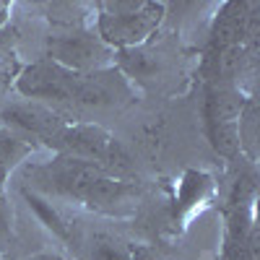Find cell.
I'll use <instances>...</instances> for the list:
<instances>
[{
  "label": "cell",
  "mask_w": 260,
  "mask_h": 260,
  "mask_svg": "<svg viewBox=\"0 0 260 260\" xmlns=\"http://www.w3.org/2000/svg\"><path fill=\"white\" fill-rule=\"evenodd\" d=\"M96 8L99 39L120 50L141 47L164 18V6L151 0H115V3H99Z\"/></svg>",
  "instance_id": "obj_1"
},
{
  "label": "cell",
  "mask_w": 260,
  "mask_h": 260,
  "mask_svg": "<svg viewBox=\"0 0 260 260\" xmlns=\"http://www.w3.org/2000/svg\"><path fill=\"white\" fill-rule=\"evenodd\" d=\"M29 177H34L37 182H42L45 190H52L57 195H65V198H78L86 201L89 190L107 177L102 167L83 161V159H73V156H57L55 161L39 164L29 169Z\"/></svg>",
  "instance_id": "obj_2"
},
{
  "label": "cell",
  "mask_w": 260,
  "mask_h": 260,
  "mask_svg": "<svg viewBox=\"0 0 260 260\" xmlns=\"http://www.w3.org/2000/svg\"><path fill=\"white\" fill-rule=\"evenodd\" d=\"M245 107V96L229 83H213L208 91V138L213 148L221 156H234L240 151V138H237V120Z\"/></svg>",
  "instance_id": "obj_3"
},
{
  "label": "cell",
  "mask_w": 260,
  "mask_h": 260,
  "mask_svg": "<svg viewBox=\"0 0 260 260\" xmlns=\"http://www.w3.org/2000/svg\"><path fill=\"white\" fill-rule=\"evenodd\" d=\"M50 55H52V62L62 65V68H68V71L91 73V71H102L104 65L112 60L115 52H112L110 45H104L99 39V34L78 29V31L52 37Z\"/></svg>",
  "instance_id": "obj_4"
},
{
  "label": "cell",
  "mask_w": 260,
  "mask_h": 260,
  "mask_svg": "<svg viewBox=\"0 0 260 260\" xmlns=\"http://www.w3.org/2000/svg\"><path fill=\"white\" fill-rule=\"evenodd\" d=\"M50 148H55L60 156L91 161V164L102 167V172H104V164L117 151V143L112 141L110 133H104L96 125H65L52 138Z\"/></svg>",
  "instance_id": "obj_5"
},
{
  "label": "cell",
  "mask_w": 260,
  "mask_h": 260,
  "mask_svg": "<svg viewBox=\"0 0 260 260\" xmlns=\"http://www.w3.org/2000/svg\"><path fill=\"white\" fill-rule=\"evenodd\" d=\"M76 71H68L57 62H37L18 76V91L29 99H50V102H73L76 96Z\"/></svg>",
  "instance_id": "obj_6"
},
{
  "label": "cell",
  "mask_w": 260,
  "mask_h": 260,
  "mask_svg": "<svg viewBox=\"0 0 260 260\" xmlns=\"http://www.w3.org/2000/svg\"><path fill=\"white\" fill-rule=\"evenodd\" d=\"M130 99L127 76L117 68H102L91 73H81L76 83L73 102L86 107H115Z\"/></svg>",
  "instance_id": "obj_7"
},
{
  "label": "cell",
  "mask_w": 260,
  "mask_h": 260,
  "mask_svg": "<svg viewBox=\"0 0 260 260\" xmlns=\"http://www.w3.org/2000/svg\"><path fill=\"white\" fill-rule=\"evenodd\" d=\"M3 120L8 125H13L18 133H24L29 138H37L42 143H52V138L60 133V130L68 125L57 112L47 110V107H42V104H11L8 110L3 112Z\"/></svg>",
  "instance_id": "obj_8"
},
{
  "label": "cell",
  "mask_w": 260,
  "mask_h": 260,
  "mask_svg": "<svg viewBox=\"0 0 260 260\" xmlns=\"http://www.w3.org/2000/svg\"><path fill=\"white\" fill-rule=\"evenodd\" d=\"M29 154H31V143L24 136L0 127V180H3L16 164L24 161Z\"/></svg>",
  "instance_id": "obj_9"
},
{
  "label": "cell",
  "mask_w": 260,
  "mask_h": 260,
  "mask_svg": "<svg viewBox=\"0 0 260 260\" xmlns=\"http://www.w3.org/2000/svg\"><path fill=\"white\" fill-rule=\"evenodd\" d=\"M257 102L245 99V107L237 120V138H240V148H245L250 159L257 156Z\"/></svg>",
  "instance_id": "obj_10"
},
{
  "label": "cell",
  "mask_w": 260,
  "mask_h": 260,
  "mask_svg": "<svg viewBox=\"0 0 260 260\" xmlns=\"http://www.w3.org/2000/svg\"><path fill=\"white\" fill-rule=\"evenodd\" d=\"M24 198H26V203H29V208L31 211H37V216L42 221H45L57 237H62V240H68V229L62 226V221H60V216L55 213V208H52V203H47V201H42L39 195H34V192H29V190H24Z\"/></svg>",
  "instance_id": "obj_11"
},
{
  "label": "cell",
  "mask_w": 260,
  "mask_h": 260,
  "mask_svg": "<svg viewBox=\"0 0 260 260\" xmlns=\"http://www.w3.org/2000/svg\"><path fill=\"white\" fill-rule=\"evenodd\" d=\"M89 260H133L130 250H125L120 242L110 240V237H96L91 242Z\"/></svg>",
  "instance_id": "obj_12"
},
{
  "label": "cell",
  "mask_w": 260,
  "mask_h": 260,
  "mask_svg": "<svg viewBox=\"0 0 260 260\" xmlns=\"http://www.w3.org/2000/svg\"><path fill=\"white\" fill-rule=\"evenodd\" d=\"M221 260H257L255 257V229L250 232L247 240H234V237H224V250Z\"/></svg>",
  "instance_id": "obj_13"
},
{
  "label": "cell",
  "mask_w": 260,
  "mask_h": 260,
  "mask_svg": "<svg viewBox=\"0 0 260 260\" xmlns=\"http://www.w3.org/2000/svg\"><path fill=\"white\" fill-rule=\"evenodd\" d=\"M8 237H11V208L6 198L0 195V250L8 245Z\"/></svg>",
  "instance_id": "obj_14"
},
{
  "label": "cell",
  "mask_w": 260,
  "mask_h": 260,
  "mask_svg": "<svg viewBox=\"0 0 260 260\" xmlns=\"http://www.w3.org/2000/svg\"><path fill=\"white\" fill-rule=\"evenodd\" d=\"M6 18H8V3L0 0V24H6Z\"/></svg>",
  "instance_id": "obj_15"
},
{
  "label": "cell",
  "mask_w": 260,
  "mask_h": 260,
  "mask_svg": "<svg viewBox=\"0 0 260 260\" xmlns=\"http://www.w3.org/2000/svg\"><path fill=\"white\" fill-rule=\"evenodd\" d=\"M133 260H146V255H143V252H136V255H133Z\"/></svg>",
  "instance_id": "obj_16"
},
{
  "label": "cell",
  "mask_w": 260,
  "mask_h": 260,
  "mask_svg": "<svg viewBox=\"0 0 260 260\" xmlns=\"http://www.w3.org/2000/svg\"><path fill=\"white\" fill-rule=\"evenodd\" d=\"M0 192H3V180H0Z\"/></svg>",
  "instance_id": "obj_17"
}]
</instances>
